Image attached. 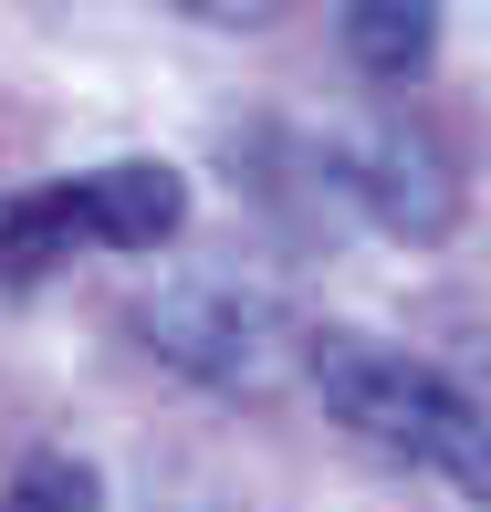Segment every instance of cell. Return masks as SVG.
I'll return each mask as SVG.
<instances>
[{
	"label": "cell",
	"mask_w": 491,
	"mask_h": 512,
	"mask_svg": "<svg viewBox=\"0 0 491 512\" xmlns=\"http://www.w3.org/2000/svg\"><path fill=\"white\" fill-rule=\"evenodd\" d=\"M303 366H314V398H324L335 429H356L366 450L408 460V471L450 481V492H471L491 512V418L460 398L439 366L397 356V345H377V335H314Z\"/></svg>",
	"instance_id": "6da1fadb"
},
{
	"label": "cell",
	"mask_w": 491,
	"mask_h": 512,
	"mask_svg": "<svg viewBox=\"0 0 491 512\" xmlns=\"http://www.w3.org/2000/svg\"><path fill=\"white\" fill-rule=\"evenodd\" d=\"M189 230V178L168 157H115L84 178H42L0 209V283H42L74 251H168Z\"/></svg>",
	"instance_id": "7a4b0ae2"
},
{
	"label": "cell",
	"mask_w": 491,
	"mask_h": 512,
	"mask_svg": "<svg viewBox=\"0 0 491 512\" xmlns=\"http://www.w3.org/2000/svg\"><path fill=\"white\" fill-rule=\"evenodd\" d=\"M147 345L168 366H189L199 387H272L283 366V304L251 293L241 272H189V283L147 293Z\"/></svg>",
	"instance_id": "3957f363"
},
{
	"label": "cell",
	"mask_w": 491,
	"mask_h": 512,
	"mask_svg": "<svg viewBox=\"0 0 491 512\" xmlns=\"http://www.w3.org/2000/svg\"><path fill=\"white\" fill-rule=\"evenodd\" d=\"M324 168H335V189L356 199L366 220H387L397 241H439V230H450V209H460L450 157H439L418 126H345Z\"/></svg>",
	"instance_id": "277c9868"
},
{
	"label": "cell",
	"mask_w": 491,
	"mask_h": 512,
	"mask_svg": "<svg viewBox=\"0 0 491 512\" xmlns=\"http://www.w3.org/2000/svg\"><path fill=\"white\" fill-rule=\"evenodd\" d=\"M345 53H356V74L408 84L439 53V11H345Z\"/></svg>",
	"instance_id": "5b68a950"
},
{
	"label": "cell",
	"mask_w": 491,
	"mask_h": 512,
	"mask_svg": "<svg viewBox=\"0 0 491 512\" xmlns=\"http://www.w3.org/2000/svg\"><path fill=\"white\" fill-rule=\"evenodd\" d=\"M0 512H95V471H84V460H32Z\"/></svg>",
	"instance_id": "8992f818"
}]
</instances>
